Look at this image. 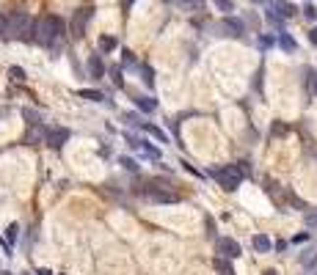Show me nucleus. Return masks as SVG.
<instances>
[{"label":"nucleus","instance_id":"nucleus-1","mask_svg":"<svg viewBox=\"0 0 317 275\" xmlns=\"http://www.w3.org/2000/svg\"><path fill=\"white\" fill-rule=\"evenodd\" d=\"M63 30H66V22L56 14L42 17V20L33 25V39L42 44V47H56V41L63 39Z\"/></svg>","mask_w":317,"mask_h":275},{"label":"nucleus","instance_id":"nucleus-2","mask_svg":"<svg viewBox=\"0 0 317 275\" xmlns=\"http://www.w3.org/2000/svg\"><path fill=\"white\" fill-rule=\"evenodd\" d=\"M210 176L218 182L224 190H237V185L243 182V171H240L237 165H221V168H212L210 171Z\"/></svg>","mask_w":317,"mask_h":275},{"label":"nucleus","instance_id":"nucleus-3","mask_svg":"<svg viewBox=\"0 0 317 275\" xmlns=\"http://www.w3.org/2000/svg\"><path fill=\"white\" fill-rule=\"evenodd\" d=\"M33 25L36 22L30 20L25 11H14L11 14V20H8V28H11V36H17V39H33Z\"/></svg>","mask_w":317,"mask_h":275},{"label":"nucleus","instance_id":"nucleus-4","mask_svg":"<svg viewBox=\"0 0 317 275\" xmlns=\"http://www.w3.org/2000/svg\"><path fill=\"white\" fill-rule=\"evenodd\" d=\"M69 140V130L66 127H44V143L50 149H63V143Z\"/></svg>","mask_w":317,"mask_h":275},{"label":"nucleus","instance_id":"nucleus-5","mask_svg":"<svg viewBox=\"0 0 317 275\" xmlns=\"http://www.w3.org/2000/svg\"><path fill=\"white\" fill-rule=\"evenodd\" d=\"M215 248H218V253L224 256V259H240V245L234 240H229V237H221L218 242H215Z\"/></svg>","mask_w":317,"mask_h":275},{"label":"nucleus","instance_id":"nucleus-6","mask_svg":"<svg viewBox=\"0 0 317 275\" xmlns=\"http://www.w3.org/2000/svg\"><path fill=\"white\" fill-rule=\"evenodd\" d=\"M146 198L155 201V204H176V201H179V195H176V192H169V190L149 187V190H146Z\"/></svg>","mask_w":317,"mask_h":275},{"label":"nucleus","instance_id":"nucleus-7","mask_svg":"<svg viewBox=\"0 0 317 275\" xmlns=\"http://www.w3.org/2000/svg\"><path fill=\"white\" fill-rule=\"evenodd\" d=\"M218 30H224V36H243V33H246V25H243V20L226 17V20L218 25Z\"/></svg>","mask_w":317,"mask_h":275},{"label":"nucleus","instance_id":"nucleus-8","mask_svg":"<svg viewBox=\"0 0 317 275\" xmlns=\"http://www.w3.org/2000/svg\"><path fill=\"white\" fill-rule=\"evenodd\" d=\"M127 143L133 146V149H141L146 157H152V160H160V149L157 146H149L146 140H138V138H133V135H127Z\"/></svg>","mask_w":317,"mask_h":275},{"label":"nucleus","instance_id":"nucleus-9","mask_svg":"<svg viewBox=\"0 0 317 275\" xmlns=\"http://www.w3.org/2000/svg\"><path fill=\"white\" fill-rule=\"evenodd\" d=\"M88 20H91V8H83V11L75 14V22H72V36H75V39L83 36V28H86Z\"/></svg>","mask_w":317,"mask_h":275},{"label":"nucleus","instance_id":"nucleus-10","mask_svg":"<svg viewBox=\"0 0 317 275\" xmlns=\"http://www.w3.org/2000/svg\"><path fill=\"white\" fill-rule=\"evenodd\" d=\"M273 11L282 17V20H289V17H295V3H289V0H273Z\"/></svg>","mask_w":317,"mask_h":275},{"label":"nucleus","instance_id":"nucleus-11","mask_svg":"<svg viewBox=\"0 0 317 275\" xmlns=\"http://www.w3.org/2000/svg\"><path fill=\"white\" fill-rule=\"evenodd\" d=\"M174 3L182 8V11H188V14H202L207 8L204 0H174Z\"/></svg>","mask_w":317,"mask_h":275},{"label":"nucleus","instance_id":"nucleus-12","mask_svg":"<svg viewBox=\"0 0 317 275\" xmlns=\"http://www.w3.org/2000/svg\"><path fill=\"white\" fill-rule=\"evenodd\" d=\"M270 248H273L270 237H265V234H257V237H254V250H257V253H270Z\"/></svg>","mask_w":317,"mask_h":275},{"label":"nucleus","instance_id":"nucleus-13","mask_svg":"<svg viewBox=\"0 0 317 275\" xmlns=\"http://www.w3.org/2000/svg\"><path fill=\"white\" fill-rule=\"evenodd\" d=\"M135 105H138V110H144V113H155L157 110V99H152V96H135Z\"/></svg>","mask_w":317,"mask_h":275},{"label":"nucleus","instance_id":"nucleus-14","mask_svg":"<svg viewBox=\"0 0 317 275\" xmlns=\"http://www.w3.org/2000/svg\"><path fill=\"white\" fill-rule=\"evenodd\" d=\"M88 72H91L94 80H102L105 69H102V61H99V55H91V58H88Z\"/></svg>","mask_w":317,"mask_h":275},{"label":"nucleus","instance_id":"nucleus-15","mask_svg":"<svg viewBox=\"0 0 317 275\" xmlns=\"http://www.w3.org/2000/svg\"><path fill=\"white\" fill-rule=\"evenodd\" d=\"M279 47H282L284 53H295V50H298V41L292 39L289 33H279Z\"/></svg>","mask_w":317,"mask_h":275},{"label":"nucleus","instance_id":"nucleus-16","mask_svg":"<svg viewBox=\"0 0 317 275\" xmlns=\"http://www.w3.org/2000/svg\"><path fill=\"white\" fill-rule=\"evenodd\" d=\"M78 96H80V99H88V102H105V94H99V91H91V88H80Z\"/></svg>","mask_w":317,"mask_h":275},{"label":"nucleus","instance_id":"nucleus-17","mask_svg":"<svg viewBox=\"0 0 317 275\" xmlns=\"http://www.w3.org/2000/svg\"><path fill=\"white\" fill-rule=\"evenodd\" d=\"M17 237H20V226H17V223H11V226L6 228V248H8V250L17 245Z\"/></svg>","mask_w":317,"mask_h":275},{"label":"nucleus","instance_id":"nucleus-18","mask_svg":"<svg viewBox=\"0 0 317 275\" xmlns=\"http://www.w3.org/2000/svg\"><path fill=\"white\" fill-rule=\"evenodd\" d=\"M141 75H144L141 80L152 88V85H155V69H152V66H141Z\"/></svg>","mask_w":317,"mask_h":275},{"label":"nucleus","instance_id":"nucleus-19","mask_svg":"<svg viewBox=\"0 0 317 275\" xmlns=\"http://www.w3.org/2000/svg\"><path fill=\"white\" fill-rule=\"evenodd\" d=\"M215 267H218L224 275H234V273H232V264H229V259H224V256H218V259H215Z\"/></svg>","mask_w":317,"mask_h":275},{"label":"nucleus","instance_id":"nucleus-20","mask_svg":"<svg viewBox=\"0 0 317 275\" xmlns=\"http://www.w3.org/2000/svg\"><path fill=\"white\" fill-rule=\"evenodd\" d=\"M113 47H116V39H113V36H102V39H99V50H102V53H111Z\"/></svg>","mask_w":317,"mask_h":275},{"label":"nucleus","instance_id":"nucleus-21","mask_svg":"<svg viewBox=\"0 0 317 275\" xmlns=\"http://www.w3.org/2000/svg\"><path fill=\"white\" fill-rule=\"evenodd\" d=\"M8 77H11L14 82H22V80H25V69H22V66H11V69H8Z\"/></svg>","mask_w":317,"mask_h":275},{"label":"nucleus","instance_id":"nucleus-22","mask_svg":"<svg viewBox=\"0 0 317 275\" xmlns=\"http://www.w3.org/2000/svg\"><path fill=\"white\" fill-rule=\"evenodd\" d=\"M124 121H127V127H144V121H141L138 113H124Z\"/></svg>","mask_w":317,"mask_h":275},{"label":"nucleus","instance_id":"nucleus-23","mask_svg":"<svg viewBox=\"0 0 317 275\" xmlns=\"http://www.w3.org/2000/svg\"><path fill=\"white\" fill-rule=\"evenodd\" d=\"M301 264H303V267H315V264H317V250H312V253L301 256Z\"/></svg>","mask_w":317,"mask_h":275},{"label":"nucleus","instance_id":"nucleus-24","mask_svg":"<svg viewBox=\"0 0 317 275\" xmlns=\"http://www.w3.org/2000/svg\"><path fill=\"white\" fill-rule=\"evenodd\" d=\"M212 3H215V6L221 8V11H226V14L234 11V3H232V0H212Z\"/></svg>","mask_w":317,"mask_h":275},{"label":"nucleus","instance_id":"nucleus-25","mask_svg":"<svg viewBox=\"0 0 317 275\" xmlns=\"http://www.w3.org/2000/svg\"><path fill=\"white\" fill-rule=\"evenodd\" d=\"M144 130H146V132H149V135H155V138H157V140H160V143H166V135H163V132H160V130H157V127H149V124H144Z\"/></svg>","mask_w":317,"mask_h":275},{"label":"nucleus","instance_id":"nucleus-26","mask_svg":"<svg viewBox=\"0 0 317 275\" xmlns=\"http://www.w3.org/2000/svg\"><path fill=\"white\" fill-rule=\"evenodd\" d=\"M119 163H121V165H124L127 171H133V173H138V163H135V160H130V157H121V160H119Z\"/></svg>","mask_w":317,"mask_h":275},{"label":"nucleus","instance_id":"nucleus-27","mask_svg":"<svg viewBox=\"0 0 317 275\" xmlns=\"http://www.w3.org/2000/svg\"><path fill=\"white\" fill-rule=\"evenodd\" d=\"M121 61H124L127 66H135V55L130 53V50H124V53H121Z\"/></svg>","mask_w":317,"mask_h":275},{"label":"nucleus","instance_id":"nucleus-28","mask_svg":"<svg viewBox=\"0 0 317 275\" xmlns=\"http://www.w3.org/2000/svg\"><path fill=\"white\" fill-rule=\"evenodd\" d=\"M306 226H309V228H317V212H309V215H306Z\"/></svg>","mask_w":317,"mask_h":275},{"label":"nucleus","instance_id":"nucleus-29","mask_svg":"<svg viewBox=\"0 0 317 275\" xmlns=\"http://www.w3.org/2000/svg\"><path fill=\"white\" fill-rule=\"evenodd\" d=\"M303 14H306L309 20H317V8L315 6H306V8H303Z\"/></svg>","mask_w":317,"mask_h":275},{"label":"nucleus","instance_id":"nucleus-30","mask_svg":"<svg viewBox=\"0 0 317 275\" xmlns=\"http://www.w3.org/2000/svg\"><path fill=\"white\" fill-rule=\"evenodd\" d=\"M268 20L273 22V25H282V17H279L276 11H268Z\"/></svg>","mask_w":317,"mask_h":275},{"label":"nucleus","instance_id":"nucleus-31","mask_svg":"<svg viewBox=\"0 0 317 275\" xmlns=\"http://www.w3.org/2000/svg\"><path fill=\"white\" fill-rule=\"evenodd\" d=\"M309 82H312V91H315V96H317V72H309Z\"/></svg>","mask_w":317,"mask_h":275},{"label":"nucleus","instance_id":"nucleus-32","mask_svg":"<svg viewBox=\"0 0 317 275\" xmlns=\"http://www.w3.org/2000/svg\"><path fill=\"white\" fill-rule=\"evenodd\" d=\"M287 132V127L284 124H273V135H284Z\"/></svg>","mask_w":317,"mask_h":275},{"label":"nucleus","instance_id":"nucleus-33","mask_svg":"<svg viewBox=\"0 0 317 275\" xmlns=\"http://www.w3.org/2000/svg\"><path fill=\"white\" fill-rule=\"evenodd\" d=\"M309 41L317 47V28H312V30H309Z\"/></svg>","mask_w":317,"mask_h":275},{"label":"nucleus","instance_id":"nucleus-34","mask_svg":"<svg viewBox=\"0 0 317 275\" xmlns=\"http://www.w3.org/2000/svg\"><path fill=\"white\" fill-rule=\"evenodd\" d=\"M121 3H124V8H130V6L135 3V0H121Z\"/></svg>","mask_w":317,"mask_h":275},{"label":"nucleus","instance_id":"nucleus-35","mask_svg":"<svg viewBox=\"0 0 317 275\" xmlns=\"http://www.w3.org/2000/svg\"><path fill=\"white\" fill-rule=\"evenodd\" d=\"M251 3H262L265 6V3H273V0H251Z\"/></svg>","mask_w":317,"mask_h":275},{"label":"nucleus","instance_id":"nucleus-36","mask_svg":"<svg viewBox=\"0 0 317 275\" xmlns=\"http://www.w3.org/2000/svg\"><path fill=\"white\" fill-rule=\"evenodd\" d=\"M39 275H50V270H39Z\"/></svg>","mask_w":317,"mask_h":275},{"label":"nucleus","instance_id":"nucleus-37","mask_svg":"<svg viewBox=\"0 0 317 275\" xmlns=\"http://www.w3.org/2000/svg\"><path fill=\"white\" fill-rule=\"evenodd\" d=\"M265 275H276V273H273V270H268V273H265Z\"/></svg>","mask_w":317,"mask_h":275},{"label":"nucleus","instance_id":"nucleus-38","mask_svg":"<svg viewBox=\"0 0 317 275\" xmlns=\"http://www.w3.org/2000/svg\"><path fill=\"white\" fill-rule=\"evenodd\" d=\"M315 275H317V273H315Z\"/></svg>","mask_w":317,"mask_h":275}]
</instances>
